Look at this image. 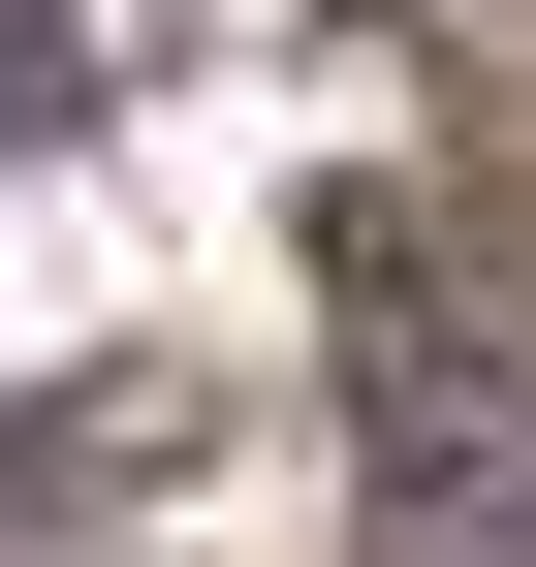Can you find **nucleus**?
Here are the masks:
<instances>
[{"mask_svg": "<svg viewBox=\"0 0 536 567\" xmlns=\"http://www.w3.org/2000/svg\"><path fill=\"white\" fill-rule=\"evenodd\" d=\"M63 95H95V32H63V0H0V158H32Z\"/></svg>", "mask_w": 536, "mask_h": 567, "instance_id": "1", "label": "nucleus"}]
</instances>
